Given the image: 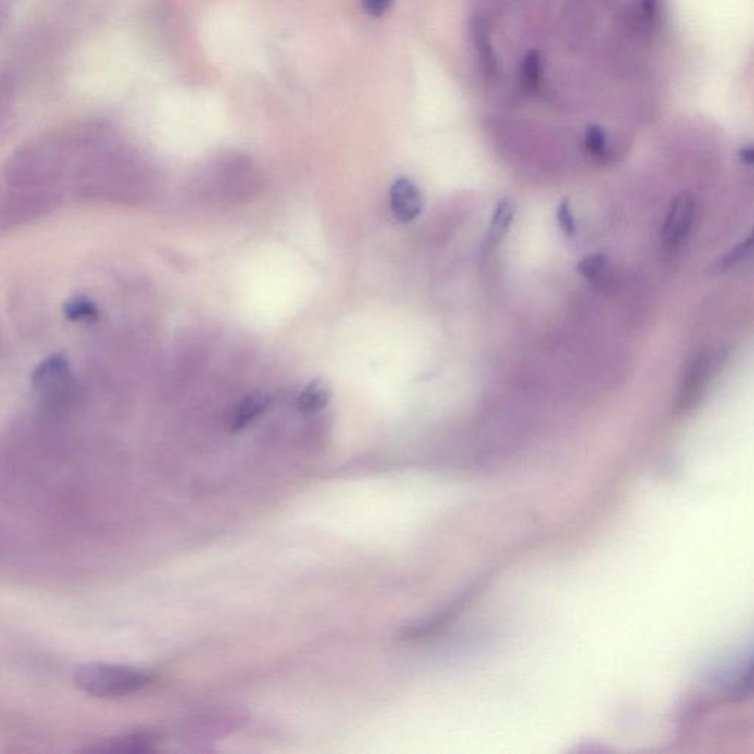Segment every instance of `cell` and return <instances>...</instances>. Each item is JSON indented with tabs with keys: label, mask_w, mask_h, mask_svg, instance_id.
Returning <instances> with one entry per match:
<instances>
[{
	"label": "cell",
	"mask_w": 754,
	"mask_h": 754,
	"mask_svg": "<svg viewBox=\"0 0 754 754\" xmlns=\"http://www.w3.org/2000/svg\"><path fill=\"white\" fill-rule=\"evenodd\" d=\"M394 0H363V11L366 12L369 17L380 18L389 11Z\"/></svg>",
	"instance_id": "obj_15"
},
{
	"label": "cell",
	"mask_w": 754,
	"mask_h": 754,
	"mask_svg": "<svg viewBox=\"0 0 754 754\" xmlns=\"http://www.w3.org/2000/svg\"><path fill=\"white\" fill-rule=\"evenodd\" d=\"M95 310H93L90 302L79 299V301H73L70 304V308L67 310L68 317L73 320L86 319V317L93 316Z\"/></svg>",
	"instance_id": "obj_16"
},
{
	"label": "cell",
	"mask_w": 754,
	"mask_h": 754,
	"mask_svg": "<svg viewBox=\"0 0 754 754\" xmlns=\"http://www.w3.org/2000/svg\"><path fill=\"white\" fill-rule=\"evenodd\" d=\"M470 34H472L473 52L478 62L479 73L486 83H492L498 76V61L494 46H492L491 33L484 18H473L470 24Z\"/></svg>",
	"instance_id": "obj_3"
},
{
	"label": "cell",
	"mask_w": 754,
	"mask_h": 754,
	"mask_svg": "<svg viewBox=\"0 0 754 754\" xmlns=\"http://www.w3.org/2000/svg\"><path fill=\"white\" fill-rule=\"evenodd\" d=\"M154 675L148 669L124 665L90 663L80 666L74 674V684L83 693L98 699H120L145 690Z\"/></svg>",
	"instance_id": "obj_1"
},
{
	"label": "cell",
	"mask_w": 754,
	"mask_h": 754,
	"mask_svg": "<svg viewBox=\"0 0 754 754\" xmlns=\"http://www.w3.org/2000/svg\"><path fill=\"white\" fill-rule=\"evenodd\" d=\"M585 149L588 154L595 158H601L607 152V135L600 126H590L585 132L584 139Z\"/></svg>",
	"instance_id": "obj_13"
},
{
	"label": "cell",
	"mask_w": 754,
	"mask_h": 754,
	"mask_svg": "<svg viewBox=\"0 0 754 754\" xmlns=\"http://www.w3.org/2000/svg\"><path fill=\"white\" fill-rule=\"evenodd\" d=\"M519 80L522 89L528 93H535L541 86L542 59L538 51L528 52L523 56L519 68Z\"/></svg>",
	"instance_id": "obj_10"
},
{
	"label": "cell",
	"mask_w": 754,
	"mask_h": 754,
	"mask_svg": "<svg viewBox=\"0 0 754 754\" xmlns=\"http://www.w3.org/2000/svg\"><path fill=\"white\" fill-rule=\"evenodd\" d=\"M330 400V389L323 380H314L299 395L298 408L305 414L319 413Z\"/></svg>",
	"instance_id": "obj_9"
},
{
	"label": "cell",
	"mask_w": 754,
	"mask_h": 754,
	"mask_svg": "<svg viewBox=\"0 0 754 754\" xmlns=\"http://www.w3.org/2000/svg\"><path fill=\"white\" fill-rule=\"evenodd\" d=\"M754 252V229L752 230V233H750L749 236H747L746 239H744L743 242L738 243L737 246H734V249L732 251H729L727 255H725L724 258H722L721 261H719V270H728L731 269V267H734L735 264L740 263V261L746 260L747 257H750V255H753Z\"/></svg>",
	"instance_id": "obj_12"
},
{
	"label": "cell",
	"mask_w": 754,
	"mask_h": 754,
	"mask_svg": "<svg viewBox=\"0 0 754 754\" xmlns=\"http://www.w3.org/2000/svg\"><path fill=\"white\" fill-rule=\"evenodd\" d=\"M514 214H516V205L510 198L501 199L492 214L491 224H489L486 243L488 246H497L503 242L512 227Z\"/></svg>",
	"instance_id": "obj_7"
},
{
	"label": "cell",
	"mask_w": 754,
	"mask_h": 754,
	"mask_svg": "<svg viewBox=\"0 0 754 754\" xmlns=\"http://www.w3.org/2000/svg\"><path fill=\"white\" fill-rule=\"evenodd\" d=\"M740 157L741 161L746 162V164L754 165V146H746V148L741 149Z\"/></svg>",
	"instance_id": "obj_17"
},
{
	"label": "cell",
	"mask_w": 754,
	"mask_h": 754,
	"mask_svg": "<svg viewBox=\"0 0 754 754\" xmlns=\"http://www.w3.org/2000/svg\"><path fill=\"white\" fill-rule=\"evenodd\" d=\"M709 355L699 354L688 367L679 391V407L688 408L703 394L709 376Z\"/></svg>",
	"instance_id": "obj_6"
},
{
	"label": "cell",
	"mask_w": 754,
	"mask_h": 754,
	"mask_svg": "<svg viewBox=\"0 0 754 754\" xmlns=\"http://www.w3.org/2000/svg\"><path fill=\"white\" fill-rule=\"evenodd\" d=\"M557 221H559L560 229L567 236H573L576 233L575 218H573L572 210H570L569 199H563L557 208Z\"/></svg>",
	"instance_id": "obj_14"
},
{
	"label": "cell",
	"mask_w": 754,
	"mask_h": 754,
	"mask_svg": "<svg viewBox=\"0 0 754 754\" xmlns=\"http://www.w3.org/2000/svg\"><path fill=\"white\" fill-rule=\"evenodd\" d=\"M161 743L157 732L139 731L132 734L120 735L105 741L101 746L93 747L92 752L99 753H148L155 752Z\"/></svg>",
	"instance_id": "obj_5"
},
{
	"label": "cell",
	"mask_w": 754,
	"mask_h": 754,
	"mask_svg": "<svg viewBox=\"0 0 754 754\" xmlns=\"http://www.w3.org/2000/svg\"><path fill=\"white\" fill-rule=\"evenodd\" d=\"M389 202L394 216L401 223H410L422 214L423 196L416 183L407 177L395 180L389 192Z\"/></svg>",
	"instance_id": "obj_4"
},
{
	"label": "cell",
	"mask_w": 754,
	"mask_h": 754,
	"mask_svg": "<svg viewBox=\"0 0 754 754\" xmlns=\"http://www.w3.org/2000/svg\"><path fill=\"white\" fill-rule=\"evenodd\" d=\"M696 223V201L690 193L682 192L675 196L669 205L662 224V243L668 251H678Z\"/></svg>",
	"instance_id": "obj_2"
},
{
	"label": "cell",
	"mask_w": 754,
	"mask_h": 754,
	"mask_svg": "<svg viewBox=\"0 0 754 754\" xmlns=\"http://www.w3.org/2000/svg\"><path fill=\"white\" fill-rule=\"evenodd\" d=\"M607 269H609V260L603 254L590 255V257H585L584 260L579 261L578 264L579 273L590 282H598V280L603 279Z\"/></svg>",
	"instance_id": "obj_11"
},
{
	"label": "cell",
	"mask_w": 754,
	"mask_h": 754,
	"mask_svg": "<svg viewBox=\"0 0 754 754\" xmlns=\"http://www.w3.org/2000/svg\"><path fill=\"white\" fill-rule=\"evenodd\" d=\"M267 404H269V401L263 395L246 397L233 410L232 419H230V428H232V431H242L246 426L251 425L255 419H258L264 413Z\"/></svg>",
	"instance_id": "obj_8"
}]
</instances>
